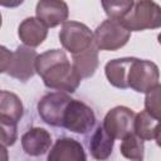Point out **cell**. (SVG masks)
<instances>
[{
  "label": "cell",
  "mask_w": 161,
  "mask_h": 161,
  "mask_svg": "<svg viewBox=\"0 0 161 161\" xmlns=\"http://www.w3.org/2000/svg\"><path fill=\"white\" fill-rule=\"evenodd\" d=\"M35 73L42 77L45 87L68 93H74L82 80L65 52L60 49H50L38 54Z\"/></svg>",
  "instance_id": "cell-1"
},
{
  "label": "cell",
  "mask_w": 161,
  "mask_h": 161,
  "mask_svg": "<svg viewBox=\"0 0 161 161\" xmlns=\"http://www.w3.org/2000/svg\"><path fill=\"white\" fill-rule=\"evenodd\" d=\"M131 36V31L122 19L108 18L102 21L93 33V43L98 50H118L125 47Z\"/></svg>",
  "instance_id": "cell-2"
},
{
  "label": "cell",
  "mask_w": 161,
  "mask_h": 161,
  "mask_svg": "<svg viewBox=\"0 0 161 161\" xmlns=\"http://www.w3.org/2000/svg\"><path fill=\"white\" fill-rule=\"evenodd\" d=\"M122 20L130 31L157 29L161 26V8L153 0H136Z\"/></svg>",
  "instance_id": "cell-3"
},
{
  "label": "cell",
  "mask_w": 161,
  "mask_h": 161,
  "mask_svg": "<svg viewBox=\"0 0 161 161\" xmlns=\"http://www.w3.org/2000/svg\"><path fill=\"white\" fill-rule=\"evenodd\" d=\"M96 125V114L93 109L84 102L70 99L64 108L62 127L74 133H88Z\"/></svg>",
  "instance_id": "cell-4"
},
{
  "label": "cell",
  "mask_w": 161,
  "mask_h": 161,
  "mask_svg": "<svg viewBox=\"0 0 161 161\" xmlns=\"http://www.w3.org/2000/svg\"><path fill=\"white\" fill-rule=\"evenodd\" d=\"M160 72L158 67L146 59H138L133 58L128 74H127V86L128 88L138 92V93H146L150 89H152L155 86L160 84Z\"/></svg>",
  "instance_id": "cell-5"
},
{
  "label": "cell",
  "mask_w": 161,
  "mask_h": 161,
  "mask_svg": "<svg viewBox=\"0 0 161 161\" xmlns=\"http://www.w3.org/2000/svg\"><path fill=\"white\" fill-rule=\"evenodd\" d=\"M59 42L67 52L75 54L93 44V33L83 23L65 20L59 31Z\"/></svg>",
  "instance_id": "cell-6"
},
{
  "label": "cell",
  "mask_w": 161,
  "mask_h": 161,
  "mask_svg": "<svg viewBox=\"0 0 161 161\" xmlns=\"http://www.w3.org/2000/svg\"><path fill=\"white\" fill-rule=\"evenodd\" d=\"M136 113L126 106H116L107 112L102 127L112 138H123L133 132Z\"/></svg>",
  "instance_id": "cell-7"
},
{
  "label": "cell",
  "mask_w": 161,
  "mask_h": 161,
  "mask_svg": "<svg viewBox=\"0 0 161 161\" xmlns=\"http://www.w3.org/2000/svg\"><path fill=\"white\" fill-rule=\"evenodd\" d=\"M72 98L65 92H50L38 102V113L40 118L49 126L62 127V118L65 106Z\"/></svg>",
  "instance_id": "cell-8"
},
{
  "label": "cell",
  "mask_w": 161,
  "mask_h": 161,
  "mask_svg": "<svg viewBox=\"0 0 161 161\" xmlns=\"http://www.w3.org/2000/svg\"><path fill=\"white\" fill-rule=\"evenodd\" d=\"M38 53L26 45H20L11 55L10 65L6 73L21 82L29 80L35 74V60Z\"/></svg>",
  "instance_id": "cell-9"
},
{
  "label": "cell",
  "mask_w": 161,
  "mask_h": 161,
  "mask_svg": "<svg viewBox=\"0 0 161 161\" xmlns=\"http://www.w3.org/2000/svg\"><path fill=\"white\" fill-rule=\"evenodd\" d=\"M35 14L48 28H55L68 19L69 9L64 0H39Z\"/></svg>",
  "instance_id": "cell-10"
},
{
  "label": "cell",
  "mask_w": 161,
  "mask_h": 161,
  "mask_svg": "<svg viewBox=\"0 0 161 161\" xmlns=\"http://www.w3.org/2000/svg\"><path fill=\"white\" fill-rule=\"evenodd\" d=\"M86 158L82 143L70 137L58 138L48 153L49 161H84Z\"/></svg>",
  "instance_id": "cell-11"
},
{
  "label": "cell",
  "mask_w": 161,
  "mask_h": 161,
  "mask_svg": "<svg viewBox=\"0 0 161 161\" xmlns=\"http://www.w3.org/2000/svg\"><path fill=\"white\" fill-rule=\"evenodd\" d=\"M52 146V136L43 127L29 128L21 136V147L29 156H42L49 151Z\"/></svg>",
  "instance_id": "cell-12"
},
{
  "label": "cell",
  "mask_w": 161,
  "mask_h": 161,
  "mask_svg": "<svg viewBox=\"0 0 161 161\" xmlns=\"http://www.w3.org/2000/svg\"><path fill=\"white\" fill-rule=\"evenodd\" d=\"M18 35L24 45L35 48L45 40L48 35V26L36 16H29L19 24Z\"/></svg>",
  "instance_id": "cell-13"
},
{
  "label": "cell",
  "mask_w": 161,
  "mask_h": 161,
  "mask_svg": "<svg viewBox=\"0 0 161 161\" xmlns=\"http://www.w3.org/2000/svg\"><path fill=\"white\" fill-rule=\"evenodd\" d=\"M98 48L94 43L87 49L72 54V65L82 79L92 77L98 68Z\"/></svg>",
  "instance_id": "cell-14"
},
{
  "label": "cell",
  "mask_w": 161,
  "mask_h": 161,
  "mask_svg": "<svg viewBox=\"0 0 161 161\" xmlns=\"http://www.w3.org/2000/svg\"><path fill=\"white\" fill-rule=\"evenodd\" d=\"M133 133L143 141L155 140L160 145V118L153 117L146 109L135 116Z\"/></svg>",
  "instance_id": "cell-15"
},
{
  "label": "cell",
  "mask_w": 161,
  "mask_h": 161,
  "mask_svg": "<svg viewBox=\"0 0 161 161\" xmlns=\"http://www.w3.org/2000/svg\"><path fill=\"white\" fill-rule=\"evenodd\" d=\"M133 57H125V58H117L107 62L104 67V73L108 79V82L119 89L128 88L127 86V74L130 69V64L132 62Z\"/></svg>",
  "instance_id": "cell-16"
},
{
  "label": "cell",
  "mask_w": 161,
  "mask_h": 161,
  "mask_svg": "<svg viewBox=\"0 0 161 161\" xmlns=\"http://www.w3.org/2000/svg\"><path fill=\"white\" fill-rule=\"evenodd\" d=\"M113 145H114V138H112L99 125L96 128V131L92 133L89 140V151L92 157L96 160L108 158L113 151Z\"/></svg>",
  "instance_id": "cell-17"
},
{
  "label": "cell",
  "mask_w": 161,
  "mask_h": 161,
  "mask_svg": "<svg viewBox=\"0 0 161 161\" xmlns=\"http://www.w3.org/2000/svg\"><path fill=\"white\" fill-rule=\"evenodd\" d=\"M24 114L21 99L13 92L0 91V116H6L19 122Z\"/></svg>",
  "instance_id": "cell-18"
},
{
  "label": "cell",
  "mask_w": 161,
  "mask_h": 161,
  "mask_svg": "<svg viewBox=\"0 0 161 161\" xmlns=\"http://www.w3.org/2000/svg\"><path fill=\"white\" fill-rule=\"evenodd\" d=\"M121 140H122V142L119 146V151H121L122 156H125L126 158H130V160H136V161L143 160L145 145H143L142 138H140L136 133L132 132Z\"/></svg>",
  "instance_id": "cell-19"
},
{
  "label": "cell",
  "mask_w": 161,
  "mask_h": 161,
  "mask_svg": "<svg viewBox=\"0 0 161 161\" xmlns=\"http://www.w3.org/2000/svg\"><path fill=\"white\" fill-rule=\"evenodd\" d=\"M102 8L108 18L123 19L133 6V0H101Z\"/></svg>",
  "instance_id": "cell-20"
},
{
  "label": "cell",
  "mask_w": 161,
  "mask_h": 161,
  "mask_svg": "<svg viewBox=\"0 0 161 161\" xmlns=\"http://www.w3.org/2000/svg\"><path fill=\"white\" fill-rule=\"evenodd\" d=\"M18 138V122L10 117L0 116V143L13 146Z\"/></svg>",
  "instance_id": "cell-21"
},
{
  "label": "cell",
  "mask_w": 161,
  "mask_h": 161,
  "mask_svg": "<svg viewBox=\"0 0 161 161\" xmlns=\"http://www.w3.org/2000/svg\"><path fill=\"white\" fill-rule=\"evenodd\" d=\"M160 92L161 86L157 84L148 92H146L145 109L156 118H160Z\"/></svg>",
  "instance_id": "cell-22"
},
{
  "label": "cell",
  "mask_w": 161,
  "mask_h": 161,
  "mask_svg": "<svg viewBox=\"0 0 161 161\" xmlns=\"http://www.w3.org/2000/svg\"><path fill=\"white\" fill-rule=\"evenodd\" d=\"M11 55H13V53L6 47L0 45V74L8 70V68L10 65Z\"/></svg>",
  "instance_id": "cell-23"
},
{
  "label": "cell",
  "mask_w": 161,
  "mask_h": 161,
  "mask_svg": "<svg viewBox=\"0 0 161 161\" xmlns=\"http://www.w3.org/2000/svg\"><path fill=\"white\" fill-rule=\"evenodd\" d=\"M24 3V0H0V6L4 8H18Z\"/></svg>",
  "instance_id": "cell-24"
},
{
  "label": "cell",
  "mask_w": 161,
  "mask_h": 161,
  "mask_svg": "<svg viewBox=\"0 0 161 161\" xmlns=\"http://www.w3.org/2000/svg\"><path fill=\"white\" fill-rule=\"evenodd\" d=\"M9 160V153L6 150V146L0 143V161H8Z\"/></svg>",
  "instance_id": "cell-25"
},
{
  "label": "cell",
  "mask_w": 161,
  "mask_h": 161,
  "mask_svg": "<svg viewBox=\"0 0 161 161\" xmlns=\"http://www.w3.org/2000/svg\"><path fill=\"white\" fill-rule=\"evenodd\" d=\"M1 24H3V16H1V13H0V28H1Z\"/></svg>",
  "instance_id": "cell-26"
}]
</instances>
